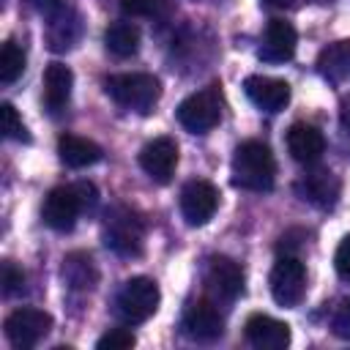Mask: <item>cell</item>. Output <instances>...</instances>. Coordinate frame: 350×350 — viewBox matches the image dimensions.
I'll use <instances>...</instances> for the list:
<instances>
[{"mask_svg": "<svg viewBox=\"0 0 350 350\" xmlns=\"http://www.w3.org/2000/svg\"><path fill=\"white\" fill-rule=\"evenodd\" d=\"M276 180V161L265 142L246 139L232 153V186L246 191H268Z\"/></svg>", "mask_w": 350, "mask_h": 350, "instance_id": "6da1fadb", "label": "cell"}, {"mask_svg": "<svg viewBox=\"0 0 350 350\" xmlns=\"http://www.w3.org/2000/svg\"><path fill=\"white\" fill-rule=\"evenodd\" d=\"M93 202H96V186L88 183V180H79V183H71V186H55L44 200L41 216L52 230L68 232L77 224L79 211L93 205Z\"/></svg>", "mask_w": 350, "mask_h": 350, "instance_id": "7a4b0ae2", "label": "cell"}, {"mask_svg": "<svg viewBox=\"0 0 350 350\" xmlns=\"http://www.w3.org/2000/svg\"><path fill=\"white\" fill-rule=\"evenodd\" d=\"M104 90L123 109L148 115L161 96V82L153 74H115L104 82Z\"/></svg>", "mask_w": 350, "mask_h": 350, "instance_id": "3957f363", "label": "cell"}, {"mask_svg": "<svg viewBox=\"0 0 350 350\" xmlns=\"http://www.w3.org/2000/svg\"><path fill=\"white\" fill-rule=\"evenodd\" d=\"M159 301H161V293H159V284L153 279L131 276L120 287V293L115 295V314L126 325H137V323H145L148 317L156 314Z\"/></svg>", "mask_w": 350, "mask_h": 350, "instance_id": "277c9868", "label": "cell"}, {"mask_svg": "<svg viewBox=\"0 0 350 350\" xmlns=\"http://www.w3.org/2000/svg\"><path fill=\"white\" fill-rule=\"evenodd\" d=\"M104 243L120 254V257H137L142 254L145 243V224L137 213H131L123 205H115L107 211L104 219Z\"/></svg>", "mask_w": 350, "mask_h": 350, "instance_id": "5b68a950", "label": "cell"}, {"mask_svg": "<svg viewBox=\"0 0 350 350\" xmlns=\"http://www.w3.org/2000/svg\"><path fill=\"white\" fill-rule=\"evenodd\" d=\"M221 118V98L216 88L197 90L178 104V123L191 134H208Z\"/></svg>", "mask_w": 350, "mask_h": 350, "instance_id": "8992f818", "label": "cell"}, {"mask_svg": "<svg viewBox=\"0 0 350 350\" xmlns=\"http://www.w3.org/2000/svg\"><path fill=\"white\" fill-rule=\"evenodd\" d=\"M306 293V268L295 254H279L271 268V295L279 306H298Z\"/></svg>", "mask_w": 350, "mask_h": 350, "instance_id": "52a82bcc", "label": "cell"}, {"mask_svg": "<svg viewBox=\"0 0 350 350\" xmlns=\"http://www.w3.org/2000/svg\"><path fill=\"white\" fill-rule=\"evenodd\" d=\"M49 328H52V314L44 312V309L22 306V309H14L5 317V336L19 350L36 347L49 334Z\"/></svg>", "mask_w": 350, "mask_h": 350, "instance_id": "ba28073f", "label": "cell"}, {"mask_svg": "<svg viewBox=\"0 0 350 350\" xmlns=\"http://www.w3.org/2000/svg\"><path fill=\"white\" fill-rule=\"evenodd\" d=\"M219 208V189L211 180H189L180 189V213L189 227H202Z\"/></svg>", "mask_w": 350, "mask_h": 350, "instance_id": "9c48e42d", "label": "cell"}, {"mask_svg": "<svg viewBox=\"0 0 350 350\" xmlns=\"http://www.w3.org/2000/svg\"><path fill=\"white\" fill-rule=\"evenodd\" d=\"M205 284L211 293V301H235L243 293V271L232 257L216 254L208 260Z\"/></svg>", "mask_w": 350, "mask_h": 350, "instance_id": "30bf717a", "label": "cell"}, {"mask_svg": "<svg viewBox=\"0 0 350 350\" xmlns=\"http://www.w3.org/2000/svg\"><path fill=\"white\" fill-rule=\"evenodd\" d=\"M139 167L156 183H170L178 167V145L172 137H156L139 150Z\"/></svg>", "mask_w": 350, "mask_h": 350, "instance_id": "8fae6325", "label": "cell"}, {"mask_svg": "<svg viewBox=\"0 0 350 350\" xmlns=\"http://www.w3.org/2000/svg\"><path fill=\"white\" fill-rule=\"evenodd\" d=\"M221 331H224V320L211 298H200V301L189 304V309L183 312V334L189 339L213 342L221 336Z\"/></svg>", "mask_w": 350, "mask_h": 350, "instance_id": "7c38bea8", "label": "cell"}, {"mask_svg": "<svg viewBox=\"0 0 350 350\" xmlns=\"http://www.w3.org/2000/svg\"><path fill=\"white\" fill-rule=\"evenodd\" d=\"M243 90H246L249 101L254 107H260L262 112H279L290 101V85L284 79H276V77L252 74L243 79Z\"/></svg>", "mask_w": 350, "mask_h": 350, "instance_id": "4fadbf2b", "label": "cell"}, {"mask_svg": "<svg viewBox=\"0 0 350 350\" xmlns=\"http://www.w3.org/2000/svg\"><path fill=\"white\" fill-rule=\"evenodd\" d=\"M243 328L246 342L257 350H284L290 345V325L271 314H252Z\"/></svg>", "mask_w": 350, "mask_h": 350, "instance_id": "5bb4252c", "label": "cell"}, {"mask_svg": "<svg viewBox=\"0 0 350 350\" xmlns=\"http://www.w3.org/2000/svg\"><path fill=\"white\" fill-rule=\"evenodd\" d=\"M295 44H298V33L290 22L284 19H271L262 36V46H260V60L265 63H284L295 55Z\"/></svg>", "mask_w": 350, "mask_h": 350, "instance_id": "9a60e30c", "label": "cell"}, {"mask_svg": "<svg viewBox=\"0 0 350 350\" xmlns=\"http://www.w3.org/2000/svg\"><path fill=\"white\" fill-rule=\"evenodd\" d=\"M287 150L301 164H314L325 153V137L312 123H293L287 131Z\"/></svg>", "mask_w": 350, "mask_h": 350, "instance_id": "2e32d148", "label": "cell"}, {"mask_svg": "<svg viewBox=\"0 0 350 350\" xmlns=\"http://www.w3.org/2000/svg\"><path fill=\"white\" fill-rule=\"evenodd\" d=\"M57 156L66 167L71 170H85L93 167L96 161H101L104 150L98 142L88 139V137H77V134H60L57 137Z\"/></svg>", "mask_w": 350, "mask_h": 350, "instance_id": "e0dca14e", "label": "cell"}, {"mask_svg": "<svg viewBox=\"0 0 350 350\" xmlns=\"http://www.w3.org/2000/svg\"><path fill=\"white\" fill-rule=\"evenodd\" d=\"M317 74L328 85H345L350 79V38L334 41L317 55Z\"/></svg>", "mask_w": 350, "mask_h": 350, "instance_id": "ac0fdd59", "label": "cell"}, {"mask_svg": "<svg viewBox=\"0 0 350 350\" xmlns=\"http://www.w3.org/2000/svg\"><path fill=\"white\" fill-rule=\"evenodd\" d=\"M298 191L317 208H331L339 197V178L331 170H314L298 180Z\"/></svg>", "mask_w": 350, "mask_h": 350, "instance_id": "d6986e66", "label": "cell"}, {"mask_svg": "<svg viewBox=\"0 0 350 350\" xmlns=\"http://www.w3.org/2000/svg\"><path fill=\"white\" fill-rule=\"evenodd\" d=\"M71 88H74L71 68L63 63H49L44 71V104L49 107V112H60L68 104Z\"/></svg>", "mask_w": 350, "mask_h": 350, "instance_id": "ffe728a7", "label": "cell"}, {"mask_svg": "<svg viewBox=\"0 0 350 350\" xmlns=\"http://www.w3.org/2000/svg\"><path fill=\"white\" fill-rule=\"evenodd\" d=\"M60 273H63V279H66V284L71 290H93L96 282H98V268H96V262H93V257L88 252L66 254Z\"/></svg>", "mask_w": 350, "mask_h": 350, "instance_id": "44dd1931", "label": "cell"}, {"mask_svg": "<svg viewBox=\"0 0 350 350\" xmlns=\"http://www.w3.org/2000/svg\"><path fill=\"white\" fill-rule=\"evenodd\" d=\"M104 44L118 57H131L139 49V30L131 22H112L104 33Z\"/></svg>", "mask_w": 350, "mask_h": 350, "instance_id": "7402d4cb", "label": "cell"}, {"mask_svg": "<svg viewBox=\"0 0 350 350\" xmlns=\"http://www.w3.org/2000/svg\"><path fill=\"white\" fill-rule=\"evenodd\" d=\"M79 33H82V22H79V16H77L74 11H66V8H63L57 16H52L49 46L57 49V52H63V49H68V46L77 44Z\"/></svg>", "mask_w": 350, "mask_h": 350, "instance_id": "603a6c76", "label": "cell"}, {"mask_svg": "<svg viewBox=\"0 0 350 350\" xmlns=\"http://www.w3.org/2000/svg\"><path fill=\"white\" fill-rule=\"evenodd\" d=\"M22 71H25V52L14 41H5L0 49V82L11 85L22 77Z\"/></svg>", "mask_w": 350, "mask_h": 350, "instance_id": "cb8c5ba5", "label": "cell"}, {"mask_svg": "<svg viewBox=\"0 0 350 350\" xmlns=\"http://www.w3.org/2000/svg\"><path fill=\"white\" fill-rule=\"evenodd\" d=\"M120 11L137 19H161L170 11V0H120Z\"/></svg>", "mask_w": 350, "mask_h": 350, "instance_id": "d4e9b609", "label": "cell"}, {"mask_svg": "<svg viewBox=\"0 0 350 350\" xmlns=\"http://www.w3.org/2000/svg\"><path fill=\"white\" fill-rule=\"evenodd\" d=\"M0 129H3V134H5L8 139L30 142V134H27V129H25V123H22V118H19V112H16L14 104H8V101L0 104Z\"/></svg>", "mask_w": 350, "mask_h": 350, "instance_id": "484cf974", "label": "cell"}, {"mask_svg": "<svg viewBox=\"0 0 350 350\" xmlns=\"http://www.w3.org/2000/svg\"><path fill=\"white\" fill-rule=\"evenodd\" d=\"M137 345V336L129 328H109L104 336H98L96 347L98 350H129Z\"/></svg>", "mask_w": 350, "mask_h": 350, "instance_id": "4316f807", "label": "cell"}, {"mask_svg": "<svg viewBox=\"0 0 350 350\" xmlns=\"http://www.w3.org/2000/svg\"><path fill=\"white\" fill-rule=\"evenodd\" d=\"M331 331L334 336L350 342V298H342L331 312Z\"/></svg>", "mask_w": 350, "mask_h": 350, "instance_id": "83f0119b", "label": "cell"}, {"mask_svg": "<svg viewBox=\"0 0 350 350\" xmlns=\"http://www.w3.org/2000/svg\"><path fill=\"white\" fill-rule=\"evenodd\" d=\"M22 284H25V271L16 268L14 262H3V293L14 295L22 290Z\"/></svg>", "mask_w": 350, "mask_h": 350, "instance_id": "f1b7e54d", "label": "cell"}, {"mask_svg": "<svg viewBox=\"0 0 350 350\" xmlns=\"http://www.w3.org/2000/svg\"><path fill=\"white\" fill-rule=\"evenodd\" d=\"M334 265H336V273L350 282V235H345L336 246V254H334Z\"/></svg>", "mask_w": 350, "mask_h": 350, "instance_id": "f546056e", "label": "cell"}, {"mask_svg": "<svg viewBox=\"0 0 350 350\" xmlns=\"http://www.w3.org/2000/svg\"><path fill=\"white\" fill-rule=\"evenodd\" d=\"M33 3H36V8H38L44 16H49V19L57 16V14L66 8V0H33Z\"/></svg>", "mask_w": 350, "mask_h": 350, "instance_id": "4dcf8cb0", "label": "cell"}, {"mask_svg": "<svg viewBox=\"0 0 350 350\" xmlns=\"http://www.w3.org/2000/svg\"><path fill=\"white\" fill-rule=\"evenodd\" d=\"M268 8H279V11H293L298 5H304V0H262Z\"/></svg>", "mask_w": 350, "mask_h": 350, "instance_id": "1f68e13d", "label": "cell"}, {"mask_svg": "<svg viewBox=\"0 0 350 350\" xmlns=\"http://www.w3.org/2000/svg\"><path fill=\"white\" fill-rule=\"evenodd\" d=\"M342 123H345V129H350V98H345V104H342Z\"/></svg>", "mask_w": 350, "mask_h": 350, "instance_id": "d6a6232c", "label": "cell"}]
</instances>
